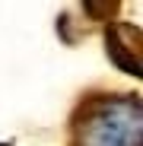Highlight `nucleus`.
Instances as JSON below:
<instances>
[{
	"instance_id": "3",
	"label": "nucleus",
	"mask_w": 143,
	"mask_h": 146,
	"mask_svg": "<svg viewBox=\"0 0 143 146\" xmlns=\"http://www.w3.org/2000/svg\"><path fill=\"white\" fill-rule=\"evenodd\" d=\"M0 146H7V143H0Z\"/></svg>"
},
{
	"instance_id": "1",
	"label": "nucleus",
	"mask_w": 143,
	"mask_h": 146,
	"mask_svg": "<svg viewBox=\"0 0 143 146\" xmlns=\"http://www.w3.org/2000/svg\"><path fill=\"white\" fill-rule=\"evenodd\" d=\"M70 146H143V102L134 92H92L73 108Z\"/></svg>"
},
{
	"instance_id": "2",
	"label": "nucleus",
	"mask_w": 143,
	"mask_h": 146,
	"mask_svg": "<svg viewBox=\"0 0 143 146\" xmlns=\"http://www.w3.org/2000/svg\"><path fill=\"white\" fill-rule=\"evenodd\" d=\"M105 41H108V57L127 70L130 76H143V64H140V51H143V32L130 22H111L108 32H105Z\"/></svg>"
}]
</instances>
